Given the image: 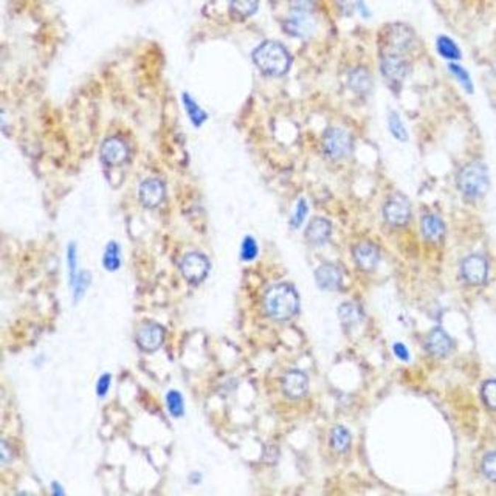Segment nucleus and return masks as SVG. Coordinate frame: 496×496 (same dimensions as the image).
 Listing matches in <instances>:
<instances>
[{
	"instance_id": "obj_1",
	"label": "nucleus",
	"mask_w": 496,
	"mask_h": 496,
	"mask_svg": "<svg viewBox=\"0 0 496 496\" xmlns=\"http://www.w3.org/2000/svg\"><path fill=\"white\" fill-rule=\"evenodd\" d=\"M264 312L275 321H287L299 311V295L290 284H276L264 295Z\"/></svg>"
},
{
	"instance_id": "obj_2",
	"label": "nucleus",
	"mask_w": 496,
	"mask_h": 496,
	"mask_svg": "<svg viewBox=\"0 0 496 496\" xmlns=\"http://www.w3.org/2000/svg\"><path fill=\"white\" fill-rule=\"evenodd\" d=\"M253 61L256 67L267 76L286 75L292 64L287 48L275 40H267L259 45L253 52Z\"/></svg>"
},
{
	"instance_id": "obj_3",
	"label": "nucleus",
	"mask_w": 496,
	"mask_h": 496,
	"mask_svg": "<svg viewBox=\"0 0 496 496\" xmlns=\"http://www.w3.org/2000/svg\"><path fill=\"white\" fill-rule=\"evenodd\" d=\"M489 169L481 161H471L458 174L459 190L468 199L483 197L489 190Z\"/></svg>"
},
{
	"instance_id": "obj_4",
	"label": "nucleus",
	"mask_w": 496,
	"mask_h": 496,
	"mask_svg": "<svg viewBox=\"0 0 496 496\" xmlns=\"http://www.w3.org/2000/svg\"><path fill=\"white\" fill-rule=\"evenodd\" d=\"M323 149L333 160H341L352 152V137L341 127H329L323 137Z\"/></svg>"
},
{
	"instance_id": "obj_5",
	"label": "nucleus",
	"mask_w": 496,
	"mask_h": 496,
	"mask_svg": "<svg viewBox=\"0 0 496 496\" xmlns=\"http://www.w3.org/2000/svg\"><path fill=\"white\" fill-rule=\"evenodd\" d=\"M209 268L211 264L208 258L199 253V251H191V253L185 255L180 261V273L192 286H199L200 282L207 279Z\"/></svg>"
},
{
	"instance_id": "obj_6",
	"label": "nucleus",
	"mask_w": 496,
	"mask_h": 496,
	"mask_svg": "<svg viewBox=\"0 0 496 496\" xmlns=\"http://www.w3.org/2000/svg\"><path fill=\"white\" fill-rule=\"evenodd\" d=\"M131 157V148L121 137L105 138L100 149V158L105 166L117 168L125 165Z\"/></svg>"
},
{
	"instance_id": "obj_7",
	"label": "nucleus",
	"mask_w": 496,
	"mask_h": 496,
	"mask_svg": "<svg viewBox=\"0 0 496 496\" xmlns=\"http://www.w3.org/2000/svg\"><path fill=\"white\" fill-rule=\"evenodd\" d=\"M135 341L143 352H156L165 341V329L158 323L146 321L137 329Z\"/></svg>"
},
{
	"instance_id": "obj_8",
	"label": "nucleus",
	"mask_w": 496,
	"mask_h": 496,
	"mask_svg": "<svg viewBox=\"0 0 496 496\" xmlns=\"http://www.w3.org/2000/svg\"><path fill=\"white\" fill-rule=\"evenodd\" d=\"M461 276L470 286H483L489 278V263L481 255H470L461 264Z\"/></svg>"
},
{
	"instance_id": "obj_9",
	"label": "nucleus",
	"mask_w": 496,
	"mask_h": 496,
	"mask_svg": "<svg viewBox=\"0 0 496 496\" xmlns=\"http://www.w3.org/2000/svg\"><path fill=\"white\" fill-rule=\"evenodd\" d=\"M284 28L290 36L306 39L315 33L316 21L308 10H294L284 22Z\"/></svg>"
},
{
	"instance_id": "obj_10",
	"label": "nucleus",
	"mask_w": 496,
	"mask_h": 496,
	"mask_svg": "<svg viewBox=\"0 0 496 496\" xmlns=\"http://www.w3.org/2000/svg\"><path fill=\"white\" fill-rule=\"evenodd\" d=\"M383 216L386 222L393 226H403L410 222L411 217V205L408 199L402 194H394L389 197L383 208Z\"/></svg>"
},
{
	"instance_id": "obj_11",
	"label": "nucleus",
	"mask_w": 496,
	"mask_h": 496,
	"mask_svg": "<svg viewBox=\"0 0 496 496\" xmlns=\"http://www.w3.org/2000/svg\"><path fill=\"white\" fill-rule=\"evenodd\" d=\"M385 44L388 48L386 53L403 54L413 47L414 33L408 27L396 23V25H391L388 28L385 35Z\"/></svg>"
},
{
	"instance_id": "obj_12",
	"label": "nucleus",
	"mask_w": 496,
	"mask_h": 496,
	"mask_svg": "<svg viewBox=\"0 0 496 496\" xmlns=\"http://www.w3.org/2000/svg\"><path fill=\"white\" fill-rule=\"evenodd\" d=\"M166 197V188L165 183L160 178L151 177L142 182L140 190H138V199H140L142 205L144 208H157L163 203Z\"/></svg>"
},
{
	"instance_id": "obj_13",
	"label": "nucleus",
	"mask_w": 496,
	"mask_h": 496,
	"mask_svg": "<svg viewBox=\"0 0 496 496\" xmlns=\"http://www.w3.org/2000/svg\"><path fill=\"white\" fill-rule=\"evenodd\" d=\"M381 73L393 84H400L408 76L410 62L403 58V54L385 53L381 58Z\"/></svg>"
},
{
	"instance_id": "obj_14",
	"label": "nucleus",
	"mask_w": 496,
	"mask_h": 496,
	"mask_svg": "<svg viewBox=\"0 0 496 496\" xmlns=\"http://www.w3.org/2000/svg\"><path fill=\"white\" fill-rule=\"evenodd\" d=\"M282 393L286 394L290 400H299L308 391V377L304 371L301 369H290L284 374L282 381Z\"/></svg>"
},
{
	"instance_id": "obj_15",
	"label": "nucleus",
	"mask_w": 496,
	"mask_h": 496,
	"mask_svg": "<svg viewBox=\"0 0 496 496\" xmlns=\"http://www.w3.org/2000/svg\"><path fill=\"white\" fill-rule=\"evenodd\" d=\"M315 281L321 290H338L343 284V272L335 264H323L315 270Z\"/></svg>"
},
{
	"instance_id": "obj_16",
	"label": "nucleus",
	"mask_w": 496,
	"mask_h": 496,
	"mask_svg": "<svg viewBox=\"0 0 496 496\" xmlns=\"http://www.w3.org/2000/svg\"><path fill=\"white\" fill-rule=\"evenodd\" d=\"M425 347L431 355L437 357V359H442V357H446L451 352L453 340L442 328H434L428 333Z\"/></svg>"
},
{
	"instance_id": "obj_17",
	"label": "nucleus",
	"mask_w": 496,
	"mask_h": 496,
	"mask_svg": "<svg viewBox=\"0 0 496 496\" xmlns=\"http://www.w3.org/2000/svg\"><path fill=\"white\" fill-rule=\"evenodd\" d=\"M354 261L362 270L371 272L380 263V250L372 242H362L354 247Z\"/></svg>"
},
{
	"instance_id": "obj_18",
	"label": "nucleus",
	"mask_w": 496,
	"mask_h": 496,
	"mask_svg": "<svg viewBox=\"0 0 496 496\" xmlns=\"http://www.w3.org/2000/svg\"><path fill=\"white\" fill-rule=\"evenodd\" d=\"M332 234V224L324 217H315L307 225L306 229V239L312 243V246H324L328 243Z\"/></svg>"
},
{
	"instance_id": "obj_19",
	"label": "nucleus",
	"mask_w": 496,
	"mask_h": 496,
	"mask_svg": "<svg viewBox=\"0 0 496 496\" xmlns=\"http://www.w3.org/2000/svg\"><path fill=\"white\" fill-rule=\"evenodd\" d=\"M422 234L429 242H439L445 236V224L441 217L434 214H427L422 217Z\"/></svg>"
},
{
	"instance_id": "obj_20",
	"label": "nucleus",
	"mask_w": 496,
	"mask_h": 496,
	"mask_svg": "<svg viewBox=\"0 0 496 496\" xmlns=\"http://www.w3.org/2000/svg\"><path fill=\"white\" fill-rule=\"evenodd\" d=\"M349 86L359 95H368L372 91L371 73L364 69H355L349 75Z\"/></svg>"
},
{
	"instance_id": "obj_21",
	"label": "nucleus",
	"mask_w": 496,
	"mask_h": 496,
	"mask_svg": "<svg viewBox=\"0 0 496 496\" xmlns=\"http://www.w3.org/2000/svg\"><path fill=\"white\" fill-rule=\"evenodd\" d=\"M352 444V437L351 433H349V429L343 425H337L333 427L330 431V446L337 453L343 454L347 453L349 449H351Z\"/></svg>"
},
{
	"instance_id": "obj_22",
	"label": "nucleus",
	"mask_w": 496,
	"mask_h": 496,
	"mask_svg": "<svg viewBox=\"0 0 496 496\" xmlns=\"http://www.w3.org/2000/svg\"><path fill=\"white\" fill-rule=\"evenodd\" d=\"M338 316L343 326L354 328L363 320V311L359 304L345 303L338 307Z\"/></svg>"
},
{
	"instance_id": "obj_23",
	"label": "nucleus",
	"mask_w": 496,
	"mask_h": 496,
	"mask_svg": "<svg viewBox=\"0 0 496 496\" xmlns=\"http://www.w3.org/2000/svg\"><path fill=\"white\" fill-rule=\"evenodd\" d=\"M182 100H183V108L186 110V113H188V117L191 120V123L196 126V127H200L203 123H205L208 115H207V112L203 110L200 105L192 100V96L188 95V93H183L182 96Z\"/></svg>"
},
{
	"instance_id": "obj_24",
	"label": "nucleus",
	"mask_w": 496,
	"mask_h": 496,
	"mask_svg": "<svg viewBox=\"0 0 496 496\" xmlns=\"http://www.w3.org/2000/svg\"><path fill=\"white\" fill-rule=\"evenodd\" d=\"M103 265L105 270L117 272L121 267V248L117 242H109L104 250Z\"/></svg>"
},
{
	"instance_id": "obj_25",
	"label": "nucleus",
	"mask_w": 496,
	"mask_h": 496,
	"mask_svg": "<svg viewBox=\"0 0 496 496\" xmlns=\"http://www.w3.org/2000/svg\"><path fill=\"white\" fill-rule=\"evenodd\" d=\"M259 6V0H230V10L241 19L253 16Z\"/></svg>"
},
{
	"instance_id": "obj_26",
	"label": "nucleus",
	"mask_w": 496,
	"mask_h": 496,
	"mask_svg": "<svg viewBox=\"0 0 496 496\" xmlns=\"http://www.w3.org/2000/svg\"><path fill=\"white\" fill-rule=\"evenodd\" d=\"M437 52L444 56L445 59L450 61H458L461 58V50L459 47L454 44V40L446 36H441L437 39Z\"/></svg>"
},
{
	"instance_id": "obj_27",
	"label": "nucleus",
	"mask_w": 496,
	"mask_h": 496,
	"mask_svg": "<svg viewBox=\"0 0 496 496\" xmlns=\"http://www.w3.org/2000/svg\"><path fill=\"white\" fill-rule=\"evenodd\" d=\"M91 281H92L91 273L79 272V273L76 275V278L70 282V284H71V290H73V299L79 301L81 298L84 296V294L87 292L88 286H91Z\"/></svg>"
},
{
	"instance_id": "obj_28",
	"label": "nucleus",
	"mask_w": 496,
	"mask_h": 496,
	"mask_svg": "<svg viewBox=\"0 0 496 496\" xmlns=\"http://www.w3.org/2000/svg\"><path fill=\"white\" fill-rule=\"evenodd\" d=\"M166 405H168V411L173 417H182L185 414V400L182 394L178 391H169L166 394Z\"/></svg>"
},
{
	"instance_id": "obj_29",
	"label": "nucleus",
	"mask_w": 496,
	"mask_h": 496,
	"mask_svg": "<svg viewBox=\"0 0 496 496\" xmlns=\"http://www.w3.org/2000/svg\"><path fill=\"white\" fill-rule=\"evenodd\" d=\"M388 125H389V132H391L398 142H406V140H408V134H406V129H405V126L402 123L400 117H398L396 112L389 113Z\"/></svg>"
},
{
	"instance_id": "obj_30",
	"label": "nucleus",
	"mask_w": 496,
	"mask_h": 496,
	"mask_svg": "<svg viewBox=\"0 0 496 496\" xmlns=\"http://www.w3.org/2000/svg\"><path fill=\"white\" fill-rule=\"evenodd\" d=\"M481 397L487 408L496 411V380H487L481 388Z\"/></svg>"
},
{
	"instance_id": "obj_31",
	"label": "nucleus",
	"mask_w": 496,
	"mask_h": 496,
	"mask_svg": "<svg viewBox=\"0 0 496 496\" xmlns=\"http://www.w3.org/2000/svg\"><path fill=\"white\" fill-rule=\"evenodd\" d=\"M258 253H259L258 242L251 238V236H247V238L242 241V247H241L242 261H246V263L253 261V259L258 256Z\"/></svg>"
},
{
	"instance_id": "obj_32",
	"label": "nucleus",
	"mask_w": 496,
	"mask_h": 496,
	"mask_svg": "<svg viewBox=\"0 0 496 496\" xmlns=\"http://www.w3.org/2000/svg\"><path fill=\"white\" fill-rule=\"evenodd\" d=\"M307 213H308V205H307L306 199H299L298 203H296L295 213L290 219V226H292V229H299V226L303 225V222L306 221Z\"/></svg>"
},
{
	"instance_id": "obj_33",
	"label": "nucleus",
	"mask_w": 496,
	"mask_h": 496,
	"mask_svg": "<svg viewBox=\"0 0 496 496\" xmlns=\"http://www.w3.org/2000/svg\"><path fill=\"white\" fill-rule=\"evenodd\" d=\"M483 473L492 483H496V451L487 453L483 459Z\"/></svg>"
},
{
	"instance_id": "obj_34",
	"label": "nucleus",
	"mask_w": 496,
	"mask_h": 496,
	"mask_svg": "<svg viewBox=\"0 0 496 496\" xmlns=\"http://www.w3.org/2000/svg\"><path fill=\"white\" fill-rule=\"evenodd\" d=\"M67 259H69V275H70V282L76 278L78 272V251H76V246L75 243H70L69 250H67Z\"/></svg>"
},
{
	"instance_id": "obj_35",
	"label": "nucleus",
	"mask_w": 496,
	"mask_h": 496,
	"mask_svg": "<svg viewBox=\"0 0 496 496\" xmlns=\"http://www.w3.org/2000/svg\"><path fill=\"white\" fill-rule=\"evenodd\" d=\"M450 70L454 76L458 78L459 83L467 88L468 92H471V88H473V86H471V79L468 76V73L463 70L461 66H458V64H450Z\"/></svg>"
},
{
	"instance_id": "obj_36",
	"label": "nucleus",
	"mask_w": 496,
	"mask_h": 496,
	"mask_svg": "<svg viewBox=\"0 0 496 496\" xmlns=\"http://www.w3.org/2000/svg\"><path fill=\"white\" fill-rule=\"evenodd\" d=\"M110 385H112V376L109 372H104L98 379V381H96V396L100 398H104L109 393Z\"/></svg>"
},
{
	"instance_id": "obj_37",
	"label": "nucleus",
	"mask_w": 496,
	"mask_h": 496,
	"mask_svg": "<svg viewBox=\"0 0 496 496\" xmlns=\"http://www.w3.org/2000/svg\"><path fill=\"white\" fill-rule=\"evenodd\" d=\"M393 349H394V354H396L397 359H400L402 362H408L410 360V352H408V349H406L405 345L396 343Z\"/></svg>"
},
{
	"instance_id": "obj_38",
	"label": "nucleus",
	"mask_w": 496,
	"mask_h": 496,
	"mask_svg": "<svg viewBox=\"0 0 496 496\" xmlns=\"http://www.w3.org/2000/svg\"><path fill=\"white\" fill-rule=\"evenodd\" d=\"M13 461V450L10 444L6 441H2V466H6L8 462Z\"/></svg>"
},
{
	"instance_id": "obj_39",
	"label": "nucleus",
	"mask_w": 496,
	"mask_h": 496,
	"mask_svg": "<svg viewBox=\"0 0 496 496\" xmlns=\"http://www.w3.org/2000/svg\"><path fill=\"white\" fill-rule=\"evenodd\" d=\"M315 0H290L292 6L295 10H311V6L313 5Z\"/></svg>"
},
{
	"instance_id": "obj_40",
	"label": "nucleus",
	"mask_w": 496,
	"mask_h": 496,
	"mask_svg": "<svg viewBox=\"0 0 496 496\" xmlns=\"http://www.w3.org/2000/svg\"><path fill=\"white\" fill-rule=\"evenodd\" d=\"M188 481L192 485H197L202 483V475L199 473V471H191L190 476H188Z\"/></svg>"
},
{
	"instance_id": "obj_41",
	"label": "nucleus",
	"mask_w": 496,
	"mask_h": 496,
	"mask_svg": "<svg viewBox=\"0 0 496 496\" xmlns=\"http://www.w3.org/2000/svg\"><path fill=\"white\" fill-rule=\"evenodd\" d=\"M52 493L56 495V496H62L64 495V489H62V487H59L58 483H53L52 484Z\"/></svg>"
}]
</instances>
